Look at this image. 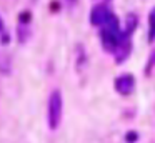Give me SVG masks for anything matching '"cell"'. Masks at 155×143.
<instances>
[{"mask_svg":"<svg viewBox=\"0 0 155 143\" xmlns=\"http://www.w3.org/2000/svg\"><path fill=\"white\" fill-rule=\"evenodd\" d=\"M100 38H102V45L107 52L114 53L117 50L118 43L122 40V30L120 25H118V18L115 15L100 27Z\"/></svg>","mask_w":155,"mask_h":143,"instance_id":"1","label":"cell"},{"mask_svg":"<svg viewBox=\"0 0 155 143\" xmlns=\"http://www.w3.org/2000/svg\"><path fill=\"white\" fill-rule=\"evenodd\" d=\"M135 27H137V17H135L134 13H130V15L127 17V28H125V32H122V40H120V43H118L117 50L114 52L117 63H122L124 60L128 58V55H130L132 33H134Z\"/></svg>","mask_w":155,"mask_h":143,"instance_id":"2","label":"cell"},{"mask_svg":"<svg viewBox=\"0 0 155 143\" xmlns=\"http://www.w3.org/2000/svg\"><path fill=\"white\" fill-rule=\"evenodd\" d=\"M62 110H64V102H62L60 90H54L48 98V126L52 130H57L62 122Z\"/></svg>","mask_w":155,"mask_h":143,"instance_id":"3","label":"cell"},{"mask_svg":"<svg viewBox=\"0 0 155 143\" xmlns=\"http://www.w3.org/2000/svg\"><path fill=\"white\" fill-rule=\"evenodd\" d=\"M112 17H114L112 10L108 8L107 5H104V3H98V5H95L94 8H92L90 22H92V25H95V27H102L104 23H107Z\"/></svg>","mask_w":155,"mask_h":143,"instance_id":"4","label":"cell"},{"mask_svg":"<svg viewBox=\"0 0 155 143\" xmlns=\"http://www.w3.org/2000/svg\"><path fill=\"white\" fill-rule=\"evenodd\" d=\"M135 88V78L130 73H124V75L115 78V90L120 95H130Z\"/></svg>","mask_w":155,"mask_h":143,"instance_id":"5","label":"cell"},{"mask_svg":"<svg viewBox=\"0 0 155 143\" xmlns=\"http://www.w3.org/2000/svg\"><path fill=\"white\" fill-rule=\"evenodd\" d=\"M155 40V8H152L150 15H148V42Z\"/></svg>","mask_w":155,"mask_h":143,"instance_id":"6","label":"cell"},{"mask_svg":"<svg viewBox=\"0 0 155 143\" xmlns=\"http://www.w3.org/2000/svg\"><path fill=\"white\" fill-rule=\"evenodd\" d=\"M153 65H155V52L152 53L150 58H148V63H147V72H150V68H152Z\"/></svg>","mask_w":155,"mask_h":143,"instance_id":"7","label":"cell"},{"mask_svg":"<svg viewBox=\"0 0 155 143\" xmlns=\"http://www.w3.org/2000/svg\"><path fill=\"white\" fill-rule=\"evenodd\" d=\"M135 138H137V135H135L134 132H130V133L127 135V141H128V143H134V141H135Z\"/></svg>","mask_w":155,"mask_h":143,"instance_id":"8","label":"cell"},{"mask_svg":"<svg viewBox=\"0 0 155 143\" xmlns=\"http://www.w3.org/2000/svg\"><path fill=\"white\" fill-rule=\"evenodd\" d=\"M0 30H4V23H2V20H0Z\"/></svg>","mask_w":155,"mask_h":143,"instance_id":"9","label":"cell"}]
</instances>
